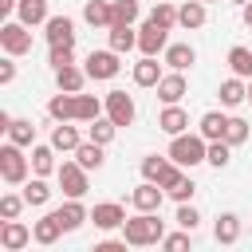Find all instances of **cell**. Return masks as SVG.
<instances>
[{
    "label": "cell",
    "instance_id": "277c9868",
    "mask_svg": "<svg viewBox=\"0 0 252 252\" xmlns=\"http://www.w3.org/2000/svg\"><path fill=\"white\" fill-rule=\"evenodd\" d=\"M0 47H4V55H28L32 51V28L24 24V20H8L4 28H0Z\"/></svg>",
    "mask_w": 252,
    "mask_h": 252
},
{
    "label": "cell",
    "instance_id": "30bf717a",
    "mask_svg": "<svg viewBox=\"0 0 252 252\" xmlns=\"http://www.w3.org/2000/svg\"><path fill=\"white\" fill-rule=\"evenodd\" d=\"M32 240H35V232H32L24 220L12 217V220L0 224V248H4V252H20V248H28Z\"/></svg>",
    "mask_w": 252,
    "mask_h": 252
},
{
    "label": "cell",
    "instance_id": "7dc6e473",
    "mask_svg": "<svg viewBox=\"0 0 252 252\" xmlns=\"http://www.w3.org/2000/svg\"><path fill=\"white\" fill-rule=\"evenodd\" d=\"M94 252H126V236H122V240H98Z\"/></svg>",
    "mask_w": 252,
    "mask_h": 252
},
{
    "label": "cell",
    "instance_id": "bcb514c9",
    "mask_svg": "<svg viewBox=\"0 0 252 252\" xmlns=\"http://www.w3.org/2000/svg\"><path fill=\"white\" fill-rule=\"evenodd\" d=\"M12 59H16V55H8V59L0 63V83H4V87H12V83H16V63H12Z\"/></svg>",
    "mask_w": 252,
    "mask_h": 252
},
{
    "label": "cell",
    "instance_id": "4dcf8cb0",
    "mask_svg": "<svg viewBox=\"0 0 252 252\" xmlns=\"http://www.w3.org/2000/svg\"><path fill=\"white\" fill-rule=\"evenodd\" d=\"M213 236H217V244H236L240 240V217L236 213H220L217 224H213Z\"/></svg>",
    "mask_w": 252,
    "mask_h": 252
},
{
    "label": "cell",
    "instance_id": "7a4b0ae2",
    "mask_svg": "<svg viewBox=\"0 0 252 252\" xmlns=\"http://www.w3.org/2000/svg\"><path fill=\"white\" fill-rule=\"evenodd\" d=\"M181 169H193V165H201L205 158H209V138H201V134H173L169 138V150H165Z\"/></svg>",
    "mask_w": 252,
    "mask_h": 252
},
{
    "label": "cell",
    "instance_id": "7c38bea8",
    "mask_svg": "<svg viewBox=\"0 0 252 252\" xmlns=\"http://www.w3.org/2000/svg\"><path fill=\"white\" fill-rule=\"evenodd\" d=\"M177 169H181V165H177L169 154H150V158H142V177H146V181L165 185V181H169Z\"/></svg>",
    "mask_w": 252,
    "mask_h": 252
},
{
    "label": "cell",
    "instance_id": "60d3db41",
    "mask_svg": "<svg viewBox=\"0 0 252 252\" xmlns=\"http://www.w3.org/2000/svg\"><path fill=\"white\" fill-rule=\"evenodd\" d=\"M24 205H28V201H24V193H4V197H0V217H4V220H12V217H20V213H24Z\"/></svg>",
    "mask_w": 252,
    "mask_h": 252
},
{
    "label": "cell",
    "instance_id": "4fadbf2b",
    "mask_svg": "<svg viewBox=\"0 0 252 252\" xmlns=\"http://www.w3.org/2000/svg\"><path fill=\"white\" fill-rule=\"evenodd\" d=\"M91 220H94V228L114 232V228H122V224H126V209H122L118 201H98V205L91 209Z\"/></svg>",
    "mask_w": 252,
    "mask_h": 252
},
{
    "label": "cell",
    "instance_id": "c3c4849f",
    "mask_svg": "<svg viewBox=\"0 0 252 252\" xmlns=\"http://www.w3.org/2000/svg\"><path fill=\"white\" fill-rule=\"evenodd\" d=\"M240 20H244V28H252V0L240 8Z\"/></svg>",
    "mask_w": 252,
    "mask_h": 252
},
{
    "label": "cell",
    "instance_id": "f1b7e54d",
    "mask_svg": "<svg viewBox=\"0 0 252 252\" xmlns=\"http://www.w3.org/2000/svg\"><path fill=\"white\" fill-rule=\"evenodd\" d=\"M98 114H106V102L79 91V94H75V122H94Z\"/></svg>",
    "mask_w": 252,
    "mask_h": 252
},
{
    "label": "cell",
    "instance_id": "d590c367",
    "mask_svg": "<svg viewBox=\"0 0 252 252\" xmlns=\"http://www.w3.org/2000/svg\"><path fill=\"white\" fill-rule=\"evenodd\" d=\"M8 142H16V146H35V126H32V118H12V126H8Z\"/></svg>",
    "mask_w": 252,
    "mask_h": 252
},
{
    "label": "cell",
    "instance_id": "816d5d0a",
    "mask_svg": "<svg viewBox=\"0 0 252 252\" xmlns=\"http://www.w3.org/2000/svg\"><path fill=\"white\" fill-rule=\"evenodd\" d=\"M201 4H217V0H201Z\"/></svg>",
    "mask_w": 252,
    "mask_h": 252
},
{
    "label": "cell",
    "instance_id": "836d02e7",
    "mask_svg": "<svg viewBox=\"0 0 252 252\" xmlns=\"http://www.w3.org/2000/svg\"><path fill=\"white\" fill-rule=\"evenodd\" d=\"M114 134H118V126H114L106 114H98L94 122H87V138H91V142H98V146H110V142H114Z\"/></svg>",
    "mask_w": 252,
    "mask_h": 252
},
{
    "label": "cell",
    "instance_id": "d6a6232c",
    "mask_svg": "<svg viewBox=\"0 0 252 252\" xmlns=\"http://www.w3.org/2000/svg\"><path fill=\"white\" fill-rule=\"evenodd\" d=\"M16 20H24L28 28L47 24V0H20L16 4Z\"/></svg>",
    "mask_w": 252,
    "mask_h": 252
},
{
    "label": "cell",
    "instance_id": "83f0119b",
    "mask_svg": "<svg viewBox=\"0 0 252 252\" xmlns=\"http://www.w3.org/2000/svg\"><path fill=\"white\" fill-rule=\"evenodd\" d=\"M161 189H165V197H173L177 205H181V201H193V193H197V185H193V177H189L185 169H177Z\"/></svg>",
    "mask_w": 252,
    "mask_h": 252
},
{
    "label": "cell",
    "instance_id": "52a82bcc",
    "mask_svg": "<svg viewBox=\"0 0 252 252\" xmlns=\"http://www.w3.org/2000/svg\"><path fill=\"white\" fill-rule=\"evenodd\" d=\"M165 47H169V28L146 20V24L138 28V51H142V55H161Z\"/></svg>",
    "mask_w": 252,
    "mask_h": 252
},
{
    "label": "cell",
    "instance_id": "2e32d148",
    "mask_svg": "<svg viewBox=\"0 0 252 252\" xmlns=\"http://www.w3.org/2000/svg\"><path fill=\"white\" fill-rule=\"evenodd\" d=\"M51 146H55L59 154H75V150L83 146L79 126H71V122H55V126H51Z\"/></svg>",
    "mask_w": 252,
    "mask_h": 252
},
{
    "label": "cell",
    "instance_id": "8992f818",
    "mask_svg": "<svg viewBox=\"0 0 252 252\" xmlns=\"http://www.w3.org/2000/svg\"><path fill=\"white\" fill-rule=\"evenodd\" d=\"M106 118L122 130V126H134V118H138V106H134V98L126 94V91H106Z\"/></svg>",
    "mask_w": 252,
    "mask_h": 252
},
{
    "label": "cell",
    "instance_id": "e0dca14e",
    "mask_svg": "<svg viewBox=\"0 0 252 252\" xmlns=\"http://www.w3.org/2000/svg\"><path fill=\"white\" fill-rule=\"evenodd\" d=\"M106 43H110L118 55H126L130 47H138V28H134V24H110V28H106Z\"/></svg>",
    "mask_w": 252,
    "mask_h": 252
},
{
    "label": "cell",
    "instance_id": "8fae6325",
    "mask_svg": "<svg viewBox=\"0 0 252 252\" xmlns=\"http://www.w3.org/2000/svg\"><path fill=\"white\" fill-rule=\"evenodd\" d=\"M43 35L51 47H75V20L71 16H47Z\"/></svg>",
    "mask_w": 252,
    "mask_h": 252
},
{
    "label": "cell",
    "instance_id": "4316f807",
    "mask_svg": "<svg viewBox=\"0 0 252 252\" xmlns=\"http://www.w3.org/2000/svg\"><path fill=\"white\" fill-rule=\"evenodd\" d=\"M55 154H59V150H55L51 142H47V146L35 142V146H32V173H39V177L55 173V169H59V165H55Z\"/></svg>",
    "mask_w": 252,
    "mask_h": 252
},
{
    "label": "cell",
    "instance_id": "603a6c76",
    "mask_svg": "<svg viewBox=\"0 0 252 252\" xmlns=\"http://www.w3.org/2000/svg\"><path fill=\"white\" fill-rule=\"evenodd\" d=\"M32 232H35V244H43V248H51L59 236H63V224H59V217L55 213H43L35 224H32Z\"/></svg>",
    "mask_w": 252,
    "mask_h": 252
},
{
    "label": "cell",
    "instance_id": "d4e9b609",
    "mask_svg": "<svg viewBox=\"0 0 252 252\" xmlns=\"http://www.w3.org/2000/svg\"><path fill=\"white\" fill-rule=\"evenodd\" d=\"M87 67H75V63H67V67H59L55 71V83H59V91H71V94H79L83 87H87Z\"/></svg>",
    "mask_w": 252,
    "mask_h": 252
},
{
    "label": "cell",
    "instance_id": "f907efd6",
    "mask_svg": "<svg viewBox=\"0 0 252 252\" xmlns=\"http://www.w3.org/2000/svg\"><path fill=\"white\" fill-rule=\"evenodd\" d=\"M232 4H240V8H244V4H248V0H232Z\"/></svg>",
    "mask_w": 252,
    "mask_h": 252
},
{
    "label": "cell",
    "instance_id": "ab89813d",
    "mask_svg": "<svg viewBox=\"0 0 252 252\" xmlns=\"http://www.w3.org/2000/svg\"><path fill=\"white\" fill-rule=\"evenodd\" d=\"M209 165H217V169H224L228 161H232V146L224 142V138H217V142H209V158H205Z\"/></svg>",
    "mask_w": 252,
    "mask_h": 252
},
{
    "label": "cell",
    "instance_id": "e575fe53",
    "mask_svg": "<svg viewBox=\"0 0 252 252\" xmlns=\"http://www.w3.org/2000/svg\"><path fill=\"white\" fill-rule=\"evenodd\" d=\"M24 201H28L32 209H39V205H47V201H51V185H47V181H43V177L35 173L32 181H24Z\"/></svg>",
    "mask_w": 252,
    "mask_h": 252
},
{
    "label": "cell",
    "instance_id": "74e56055",
    "mask_svg": "<svg viewBox=\"0 0 252 252\" xmlns=\"http://www.w3.org/2000/svg\"><path fill=\"white\" fill-rule=\"evenodd\" d=\"M150 20L173 32V28H177V8H173L169 0H154V12H150Z\"/></svg>",
    "mask_w": 252,
    "mask_h": 252
},
{
    "label": "cell",
    "instance_id": "ba28073f",
    "mask_svg": "<svg viewBox=\"0 0 252 252\" xmlns=\"http://www.w3.org/2000/svg\"><path fill=\"white\" fill-rule=\"evenodd\" d=\"M87 173H91V169H83L79 161H63V165L55 169L59 189H63L67 197H87Z\"/></svg>",
    "mask_w": 252,
    "mask_h": 252
},
{
    "label": "cell",
    "instance_id": "3957f363",
    "mask_svg": "<svg viewBox=\"0 0 252 252\" xmlns=\"http://www.w3.org/2000/svg\"><path fill=\"white\" fill-rule=\"evenodd\" d=\"M28 169H32V158H24V146L4 142L0 146V177H4V185H24Z\"/></svg>",
    "mask_w": 252,
    "mask_h": 252
},
{
    "label": "cell",
    "instance_id": "9a60e30c",
    "mask_svg": "<svg viewBox=\"0 0 252 252\" xmlns=\"http://www.w3.org/2000/svg\"><path fill=\"white\" fill-rule=\"evenodd\" d=\"M154 91H158V98L169 106V102H181V98L189 94V83H185L181 71H169V75H161V83H158Z\"/></svg>",
    "mask_w": 252,
    "mask_h": 252
},
{
    "label": "cell",
    "instance_id": "d6986e66",
    "mask_svg": "<svg viewBox=\"0 0 252 252\" xmlns=\"http://www.w3.org/2000/svg\"><path fill=\"white\" fill-rule=\"evenodd\" d=\"M217 94H220V106H240V102H248V79L228 75V79L217 87Z\"/></svg>",
    "mask_w": 252,
    "mask_h": 252
},
{
    "label": "cell",
    "instance_id": "44dd1931",
    "mask_svg": "<svg viewBox=\"0 0 252 252\" xmlns=\"http://www.w3.org/2000/svg\"><path fill=\"white\" fill-rule=\"evenodd\" d=\"M83 20L91 28H110L114 24V4L110 0H87L83 4Z\"/></svg>",
    "mask_w": 252,
    "mask_h": 252
},
{
    "label": "cell",
    "instance_id": "5bb4252c",
    "mask_svg": "<svg viewBox=\"0 0 252 252\" xmlns=\"http://www.w3.org/2000/svg\"><path fill=\"white\" fill-rule=\"evenodd\" d=\"M55 217H59V224H63V232H75V228H83V220H91V209L83 205V197H67L59 209H51Z\"/></svg>",
    "mask_w": 252,
    "mask_h": 252
},
{
    "label": "cell",
    "instance_id": "cb8c5ba5",
    "mask_svg": "<svg viewBox=\"0 0 252 252\" xmlns=\"http://www.w3.org/2000/svg\"><path fill=\"white\" fill-rule=\"evenodd\" d=\"M209 4H201V0H185L181 8H177V24L185 28V32H197V28H205V20H209V12H205Z\"/></svg>",
    "mask_w": 252,
    "mask_h": 252
},
{
    "label": "cell",
    "instance_id": "6da1fadb",
    "mask_svg": "<svg viewBox=\"0 0 252 252\" xmlns=\"http://www.w3.org/2000/svg\"><path fill=\"white\" fill-rule=\"evenodd\" d=\"M122 236H126V244H130V248L161 244V236H165V220H161L158 213H134V217H126Z\"/></svg>",
    "mask_w": 252,
    "mask_h": 252
},
{
    "label": "cell",
    "instance_id": "7402d4cb",
    "mask_svg": "<svg viewBox=\"0 0 252 252\" xmlns=\"http://www.w3.org/2000/svg\"><path fill=\"white\" fill-rule=\"evenodd\" d=\"M161 63H165L169 71H185V67L197 63V51H193L189 43H169V47L161 51Z\"/></svg>",
    "mask_w": 252,
    "mask_h": 252
},
{
    "label": "cell",
    "instance_id": "1f68e13d",
    "mask_svg": "<svg viewBox=\"0 0 252 252\" xmlns=\"http://www.w3.org/2000/svg\"><path fill=\"white\" fill-rule=\"evenodd\" d=\"M47 114H51L55 122H75V94H71V91H59V94H51V102H47Z\"/></svg>",
    "mask_w": 252,
    "mask_h": 252
},
{
    "label": "cell",
    "instance_id": "f35d334b",
    "mask_svg": "<svg viewBox=\"0 0 252 252\" xmlns=\"http://www.w3.org/2000/svg\"><path fill=\"white\" fill-rule=\"evenodd\" d=\"M248 134H252V126H248L244 118L228 114V130H224V142H228V146H244V142H248Z\"/></svg>",
    "mask_w": 252,
    "mask_h": 252
},
{
    "label": "cell",
    "instance_id": "f546056e",
    "mask_svg": "<svg viewBox=\"0 0 252 252\" xmlns=\"http://www.w3.org/2000/svg\"><path fill=\"white\" fill-rule=\"evenodd\" d=\"M75 161L83 165V169H102L106 165V146H98V142H83L79 150H75Z\"/></svg>",
    "mask_w": 252,
    "mask_h": 252
},
{
    "label": "cell",
    "instance_id": "681fc988",
    "mask_svg": "<svg viewBox=\"0 0 252 252\" xmlns=\"http://www.w3.org/2000/svg\"><path fill=\"white\" fill-rule=\"evenodd\" d=\"M248 102H252V79H248Z\"/></svg>",
    "mask_w": 252,
    "mask_h": 252
},
{
    "label": "cell",
    "instance_id": "5b68a950",
    "mask_svg": "<svg viewBox=\"0 0 252 252\" xmlns=\"http://www.w3.org/2000/svg\"><path fill=\"white\" fill-rule=\"evenodd\" d=\"M83 67H87V75H91L94 83H110V79H114V75L122 71V63H118V51H114V47H102V51H91Z\"/></svg>",
    "mask_w": 252,
    "mask_h": 252
},
{
    "label": "cell",
    "instance_id": "b9f144b4",
    "mask_svg": "<svg viewBox=\"0 0 252 252\" xmlns=\"http://www.w3.org/2000/svg\"><path fill=\"white\" fill-rule=\"evenodd\" d=\"M181 228H189V232H197V224H201V213L193 209V201H181L177 205V217H173Z\"/></svg>",
    "mask_w": 252,
    "mask_h": 252
},
{
    "label": "cell",
    "instance_id": "8d00e7d4",
    "mask_svg": "<svg viewBox=\"0 0 252 252\" xmlns=\"http://www.w3.org/2000/svg\"><path fill=\"white\" fill-rule=\"evenodd\" d=\"M228 67H232V75L252 79V47H232L228 51Z\"/></svg>",
    "mask_w": 252,
    "mask_h": 252
},
{
    "label": "cell",
    "instance_id": "7bdbcfd3",
    "mask_svg": "<svg viewBox=\"0 0 252 252\" xmlns=\"http://www.w3.org/2000/svg\"><path fill=\"white\" fill-rule=\"evenodd\" d=\"M114 4V24H138V0H110Z\"/></svg>",
    "mask_w": 252,
    "mask_h": 252
},
{
    "label": "cell",
    "instance_id": "9c48e42d",
    "mask_svg": "<svg viewBox=\"0 0 252 252\" xmlns=\"http://www.w3.org/2000/svg\"><path fill=\"white\" fill-rule=\"evenodd\" d=\"M161 197H165V189H161L158 181H146V177H142V185L130 189V205H134L138 213H158V209H161Z\"/></svg>",
    "mask_w": 252,
    "mask_h": 252
},
{
    "label": "cell",
    "instance_id": "ffe728a7",
    "mask_svg": "<svg viewBox=\"0 0 252 252\" xmlns=\"http://www.w3.org/2000/svg\"><path fill=\"white\" fill-rule=\"evenodd\" d=\"M158 130H165L169 138H173V134H185V130H189V114L181 110V102H169V106H165V110L158 114Z\"/></svg>",
    "mask_w": 252,
    "mask_h": 252
},
{
    "label": "cell",
    "instance_id": "ee69618b",
    "mask_svg": "<svg viewBox=\"0 0 252 252\" xmlns=\"http://www.w3.org/2000/svg\"><path fill=\"white\" fill-rule=\"evenodd\" d=\"M189 236H193L189 228H181V232H165V236H161V248H165V252H181V248H189Z\"/></svg>",
    "mask_w": 252,
    "mask_h": 252
},
{
    "label": "cell",
    "instance_id": "484cf974",
    "mask_svg": "<svg viewBox=\"0 0 252 252\" xmlns=\"http://www.w3.org/2000/svg\"><path fill=\"white\" fill-rule=\"evenodd\" d=\"M224 130H228V114H220V110H205V114H201V122H197V134H201V138H209V142L224 138Z\"/></svg>",
    "mask_w": 252,
    "mask_h": 252
},
{
    "label": "cell",
    "instance_id": "ac0fdd59",
    "mask_svg": "<svg viewBox=\"0 0 252 252\" xmlns=\"http://www.w3.org/2000/svg\"><path fill=\"white\" fill-rule=\"evenodd\" d=\"M130 75H134V87H158V83H161V63H158V55H142Z\"/></svg>",
    "mask_w": 252,
    "mask_h": 252
},
{
    "label": "cell",
    "instance_id": "f6af8a7d",
    "mask_svg": "<svg viewBox=\"0 0 252 252\" xmlns=\"http://www.w3.org/2000/svg\"><path fill=\"white\" fill-rule=\"evenodd\" d=\"M47 63H51V71H59V67H67V63H75V47H51V55H47Z\"/></svg>",
    "mask_w": 252,
    "mask_h": 252
}]
</instances>
